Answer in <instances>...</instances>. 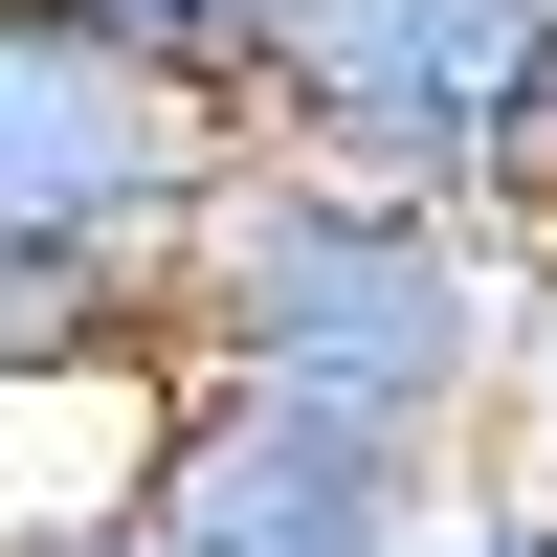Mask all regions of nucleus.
I'll return each mask as SVG.
<instances>
[{
	"mask_svg": "<svg viewBox=\"0 0 557 557\" xmlns=\"http://www.w3.org/2000/svg\"><path fill=\"white\" fill-rule=\"evenodd\" d=\"M157 557H446V469L357 424H268V401H178L134 469Z\"/></svg>",
	"mask_w": 557,
	"mask_h": 557,
	"instance_id": "nucleus-4",
	"label": "nucleus"
},
{
	"mask_svg": "<svg viewBox=\"0 0 557 557\" xmlns=\"http://www.w3.org/2000/svg\"><path fill=\"white\" fill-rule=\"evenodd\" d=\"M535 357V268L469 201H380L312 157H223V201L157 268V380L178 401H268V424H357V446H469Z\"/></svg>",
	"mask_w": 557,
	"mask_h": 557,
	"instance_id": "nucleus-1",
	"label": "nucleus"
},
{
	"mask_svg": "<svg viewBox=\"0 0 557 557\" xmlns=\"http://www.w3.org/2000/svg\"><path fill=\"white\" fill-rule=\"evenodd\" d=\"M513 23H557V0H513Z\"/></svg>",
	"mask_w": 557,
	"mask_h": 557,
	"instance_id": "nucleus-8",
	"label": "nucleus"
},
{
	"mask_svg": "<svg viewBox=\"0 0 557 557\" xmlns=\"http://www.w3.org/2000/svg\"><path fill=\"white\" fill-rule=\"evenodd\" d=\"M513 0H290L246 89V157H312V178H380V201H469L491 178V112H513Z\"/></svg>",
	"mask_w": 557,
	"mask_h": 557,
	"instance_id": "nucleus-3",
	"label": "nucleus"
},
{
	"mask_svg": "<svg viewBox=\"0 0 557 557\" xmlns=\"http://www.w3.org/2000/svg\"><path fill=\"white\" fill-rule=\"evenodd\" d=\"M246 134L178 112L157 67H112L89 23L0 0V380H67V357H157V268L223 201Z\"/></svg>",
	"mask_w": 557,
	"mask_h": 557,
	"instance_id": "nucleus-2",
	"label": "nucleus"
},
{
	"mask_svg": "<svg viewBox=\"0 0 557 557\" xmlns=\"http://www.w3.org/2000/svg\"><path fill=\"white\" fill-rule=\"evenodd\" d=\"M469 223L513 268H557V23L513 45V112H491V178H469Z\"/></svg>",
	"mask_w": 557,
	"mask_h": 557,
	"instance_id": "nucleus-6",
	"label": "nucleus"
},
{
	"mask_svg": "<svg viewBox=\"0 0 557 557\" xmlns=\"http://www.w3.org/2000/svg\"><path fill=\"white\" fill-rule=\"evenodd\" d=\"M45 23H89L112 67H157L178 112L246 134V89H268V45H290V0H45Z\"/></svg>",
	"mask_w": 557,
	"mask_h": 557,
	"instance_id": "nucleus-5",
	"label": "nucleus"
},
{
	"mask_svg": "<svg viewBox=\"0 0 557 557\" xmlns=\"http://www.w3.org/2000/svg\"><path fill=\"white\" fill-rule=\"evenodd\" d=\"M446 557H557V513H469V535H446Z\"/></svg>",
	"mask_w": 557,
	"mask_h": 557,
	"instance_id": "nucleus-7",
	"label": "nucleus"
}]
</instances>
